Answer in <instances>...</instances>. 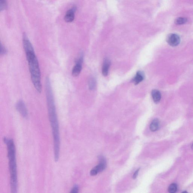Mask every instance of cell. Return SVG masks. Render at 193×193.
Wrapping results in <instances>:
<instances>
[{
    "mask_svg": "<svg viewBox=\"0 0 193 193\" xmlns=\"http://www.w3.org/2000/svg\"><path fill=\"white\" fill-rule=\"evenodd\" d=\"M144 75L143 72L139 71L138 72L133 79L132 82L135 85H137L142 81L144 79Z\"/></svg>",
    "mask_w": 193,
    "mask_h": 193,
    "instance_id": "52a82bcc",
    "label": "cell"
},
{
    "mask_svg": "<svg viewBox=\"0 0 193 193\" xmlns=\"http://www.w3.org/2000/svg\"><path fill=\"white\" fill-rule=\"evenodd\" d=\"M7 7L6 0H0V9L3 11L6 9Z\"/></svg>",
    "mask_w": 193,
    "mask_h": 193,
    "instance_id": "5bb4252c",
    "label": "cell"
},
{
    "mask_svg": "<svg viewBox=\"0 0 193 193\" xmlns=\"http://www.w3.org/2000/svg\"><path fill=\"white\" fill-rule=\"evenodd\" d=\"M152 96L154 102L155 103H158L160 101L161 94L159 91L157 89L153 90L152 91Z\"/></svg>",
    "mask_w": 193,
    "mask_h": 193,
    "instance_id": "9c48e42d",
    "label": "cell"
},
{
    "mask_svg": "<svg viewBox=\"0 0 193 193\" xmlns=\"http://www.w3.org/2000/svg\"><path fill=\"white\" fill-rule=\"evenodd\" d=\"M187 19L185 17H179L175 20V23L178 25L185 24L187 22Z\"/></svg>",
    "mask_w": 193,
    "mask_h": 193,
    "instance_id": "8fae6325",
    "label": "cell"
},
{
    "mask_svg": "<svg viewBox=\"0 0 193 193\" xmlns=\"http://www.w3.org/2000/svg\"><path fill=\"white\" fill-rule=\"evenodd\" d=\"M7 53V50L3 45L1 44V55H4L6 54Z\"/></svg>",
    "mask_w": 193,
    "mask_h": 193,
    "instance_id": "9a60e30c",
    "label": "cell"
},
{
    "mask_svg": "<svg viewBox=\"0 0 193 193\" xmlns=\"http://www.w3.org/2000/svg\"><path fill=\"white\" fill-rule=\"evenodd\" d=\"M83 58L82 55H81L75 62V64L73 69L72 74L74 77L78 76L79 75L82 69V63Z\"/></svg>",
    "mask_w": 193,
    "mask_h": 193,
    "instance_id": "277c9868",
    "label": "cell"
},
{
    "mask_svg": "<svg viewBox=\"0 0 193 193\" xmlns=\"http://www.w3.org/2000/svg\"><path fill=\"white\" fill-rule=\"evenodd\" d=\"M177 189V186L175 183L171 184L168 188V191L171 193H174L176 192Z\"/></svg>",
    "mask_w": 193,
    "mask_h": 193,
    "instance_id": "4fadbf2b",
    "label": "cell"
},
{
    "mask_svg": "<svg viewBox=\"0 0 193 193\" xmlns=\"http://www.w3.org/2000/svg\"><path fill=\"white\" fill-rule=\"evenodd\" d=\"M76 9L75 7H73L72 9H69L66 13L65 16V20L67 22H71L75 18V13Z\"/></svg>",
    "mask_w": 193,
    "mask_h": 193,
    "instance_id": "8992f818",
    "label": "cell"
},
{
    "mask_svg": "<svg viewBox=\"0 0 193 193\" xmlns=\"http://www.w3.org/2000/svg\"><path fill=\"white\" fill-rule=\"evenodd\" d=\"M110 65H111V62L110 60L108 59H105L103 63L102 70L103 75L104 76H106L108 74L109 69Z\"/></svg>",
    "mask_w": 193,
    "mask_h": 193,
    "instance_id": "ba28073f",
    "label": "cell"
},
{
    "mask_svg": "<svg viewBox=\"0 0 193 193\" xmlns=\"http://www.w3.org/2000/svg\"><path fill=\"white\" fill-rule=\"evenodd\" d=\"M166 41L171 46H176L180 44V38L177 34H170L167 37Z\"/></svg>",
    "mask_w": 193,
    "mask_h": 193,
    "instance_id": "5b68a950",
    "label": "cell"
},
{
    "mask_svg": "<svg viewBox=\"0 0 193 193\" xmlns=\"http://www.w3.org/2000/svg\"><path fill=\"white\" fill-rule=\"evenodd\" d=\"M139 170H140V169H139L135 172V173L134 174L133 176V178L134 179H136V178L137 177L138 175Z\"/></svg>",
    "mask_w": 193,
    "mask_h": 193,
    "instance_id": "e0dca14e",
    "label": "cell"
},
{
    "mask_svg": "<svg viewBox=\"0 0 193 193\" xmlns=\"http://www.w3.org/2000/svg\"><path fill=\"white\" fill-rule=\"evenodd\" d=\"M160 123L159 120L155 119L151 123L150 126V129L152 131L155 132L158 129L159 127Z\"/></svg>",
    "mask_w": 193,
    "mask_h": 193,
    "instance_id": "30bf717a",
    "label": "cell"
},
{
    "mask_svg": "<svg viewBox=\"0 0 193 193\" xmlns=\"http://www.w3.org/2000/svg\"><path fill=\"white\" fill-rule=\"evenodd\" d=\"M191 148L193 150V144L192 145V146Z\"/></svg>",
    "mask_w": 193,
    "mask_h": 193,
    "instance_id": "ac0fdd59",
    "label": "cell"
},
{
    "mask_svg": "<svg viewBox=\"0 0 193 193\" xmlns=\"http://www.w3.org/2000/svg\"><path fill=\"white\" fill-rule=\"evenodd\" d=\"M89 89L93 90L96 88V80L93 78H91L89 81Z\"/></svg>",
    "mask_w": 193,
    "mask_h": 193,
    "instance_id": "7c38bea8",
    "label": "cell"
},
{
    "mask_svg": "<svg viewBox=\"0 0 193 193\" xmlns=\"http://www.w3.org/2000/svg\"><path fill=\"white\" fill-rule=\"evenodd\" d=\"M16 110L23 118H27L28 117V113L25 104L21 100H19L16 104Z\"/></svg>",
    "mask_w": 193,
    "mask_h": 193,
    "instance_id": "3957f363",
    "label": "cell"
},
{
    "mask_svg": "<svg viewBox=\"0 0 193 193\" xmlns=\"http://www.w3.org/2000/svg\"><path fill=\"white\" fill-rule=\"evenodd\" d=\"M23 48L28 62L32 82L36 90L41 93L42 91V84L39 64L33 45L25 34H23Z\"/></svg>",
    "mask_w": 193,
    "mask_h": 193,
    "instance_id": "6da1fadb",
    "label": "cell"
},
{
    "mask_svg": "<svg viewBox=\"0 0 193 193\" xmlns=\"http://www.w3.org/2000/svg\"><path fill=\"white\" fill-rule=\"evenodd\" d=\"M4 141L7 147L8 157L10 175L11 192L16 193L17 192V176L15 143L13 139L7 137L4 138Z\"/></svg>",
    "mask_w": 193,
    "mask_h": 193,
    "instance_id": "7a4b0ae2",
    "label": "cell"
},
{
    "mask_svg": "<svg viewBox=\"0 0 193 193\" xmlns=\"http://www.w3.org/2000/svg\"><path fill=\"white\" fill-rule=\"evenodd\" d=\"M78 185H75L71 190V193H78Z\"/></svg>",
    "mask_w": 193,
    "mask_h": 193,
    "instance_id": "2e32d148",
    "label": "cell"
}]
</instances>
